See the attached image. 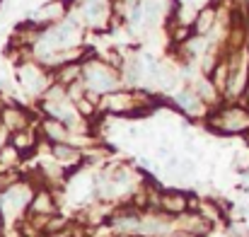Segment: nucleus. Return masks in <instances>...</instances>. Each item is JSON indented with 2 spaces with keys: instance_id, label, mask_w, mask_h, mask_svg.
<instances>
[{
  "instance_id": "423d86ee",
  "label": "nucleus",
  "mask_w": 249,
  "mask_h": 237,
  "mask_svg": "<svg viewBox=\"0 0 249 237\" xmlns=\"http://www.w3.org/2000/svg\"><path fill=\"white\" fill-rule=\"evenodd\" d=\"M66 17H68V7H66L63 0H44L34 12H29L27 19H32L36 27L46 29V27H53V24L63 22Z\"/></svg>"
},
{
  "instance_id": "7ed1b4c3",
  "label": "nucleus",
  "mask_w": 249,
  "mask_h": 237,
  "mask_svg": "<svg viewBox=\"0 0 249 237\" xmlns=\"http://www.w3.org/2000/svg\"><path fill=\"white\" fill-rule=\"evenodd\" d=\"M15 80H17L19 90H22L32 102H36V99L46 92V87L53 82V80H51V73H49L41 63H36V61H24V63L15 66Z\"/></svg>"
},
{
  "instance_id": "20e7f679",
  "label": "nucleus",
  "mask_w": 249,
  "mask_h": 237,
  "mask_svg": "<svg viewBox=\"0 0 249 237\" xmlns=\"http://www.w3.org/2000/svg\"><path fill=\"white\" fill-rule=\"evenodd\" d=\"M158 211L167 216L169 220L189 213V191L177 189V186H165L160 191V199H158Z\"/></svg>"
},
{
  "instance_id": "0eeeda50",
  "label": "nucleus",
  "mask_w": 249,
  "mask_h": 237,
  "mask_svg": "<svg viewBox=\"0 0 249 237\" xmlns=\"http://www.w3.org/2000/svg\"><path fill=\"white\" fill-rule=\"evenodd\" d=\"M36 131H39L41 141H46V143H68V138H71L68 126L63 121H56L49 116H41L36 121Z\"/></svg>"
},
{
  "instance_id": "39448f33",
  "label": "nucleus",
  "mask_w": 249,
  "mask_h": 237,
  "mask_svg": "<svg viewBox=\"0 0 249 237\" xmlns=\"http://www.w3.org/2000/svg\"><path fill=\"white\" fill-rule=\"evenodd\" d=\"M46 155L53 160L56 164H61L68 174L83 169V150L71 146V143H46Z\"/></svg>"
},
{
  "instance_id": "6e6552de",
  "label": "nucleus",
  "mask_w": 249,
  "mask_h": 237,
  "mask_svg": "<svg viewBox=\"0 0 249 237\" xmlns=\"http://www.w3.org/2000/svg\"><path fill=\"white\" fill-rule=\"evenodd\" d=\"M19 179H22V167H19V169L2 172V174H0V194H5V191H7L10 186H15Z\"/></svg>"
},
{
  "instance_id": "f03ea898",
  "label": "nucleus",
  "mask_w": 249,
  "mask_h": 237,
  "mask_svg": "<svg viewBox=\"0 0 249 237\" xmlns=\"http://www.w3.org/2000/svg\"><path fill=\"white\" fill-rule=\"evenodd\" d=\"M83 82L87 87V94H94V97H102V94H109V92L124 87L119 71L107 66L99 56L83 63Z\"/></svg>"
},
{
  "instance_id": "1a4fd4ad",
  "label": "nucleus",
  "mask_w": 249,
  "mask_h": 237,
  "mask_svg": "<svg viewBox=\"0 0 249 237\" xmlns=\"http://www.w3.org/2000/svg\"><path fill=\"white\" fill-rule=\"evenodd\" d=\"M7 143H10V133H7V128L0 124V148H5Z\"/></svg>"
},
{
  "instance_id": "9d476101",
  "label": "nucleus",
  "mask_w": 249,
  "mask_h": 237,
  "mask_svg": "<svg viewBox=\"0 0 249 237\" xmlns=\"http://www.w3.org/2000/svg\"><path fill=\"white\" fill-rule=\"evenodd\" d=\"M245 54H247V58H249V32H247V39H245Z\"/></svg>"
},
{
  "instance_id": "f257e3e1",
  "label": "nucleus",
  "mask_w": 249,
  "mask_h": 237,
  "mask_svg": "<svg viewBox=\"0 0 249 237\" xmlns=\"http://www.w3.org/2000/svg\"><path fill=\"white\" fill-rule=\"evenodd\" d=\"M201 128L218 138L245 136L249 131V107L242 102H223L208 111V116L201 121Z\"/></svg>"
}]
</instances>
